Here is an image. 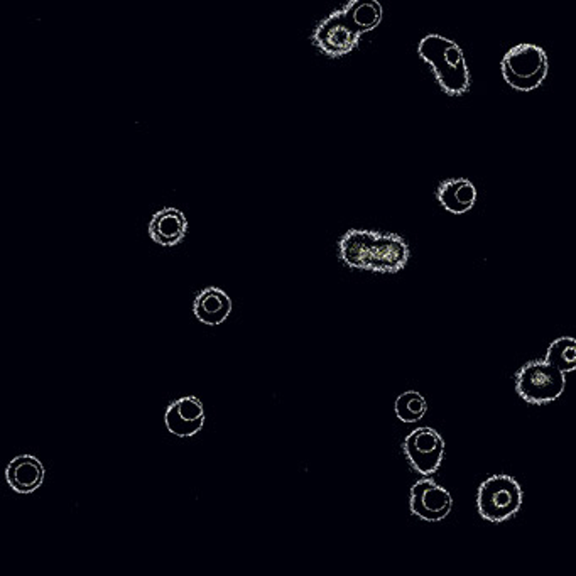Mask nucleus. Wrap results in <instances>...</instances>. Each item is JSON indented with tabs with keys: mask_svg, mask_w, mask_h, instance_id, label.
Segmentation results:
<instances>
[{
	"mask_svg": "<svg viewBox=\"0 0 576 576\" xmlns=\"http://www.w3.org/2000/svg\"><path fill=\"white\" fill-rule=\"evenodd\" d=\"M402 452L411 469L423 477H429L442 467L444 440L436 429L416 428L406 436L402 443Z\"/></svg>",
	"mask_w": 576,
	"mask_h": 576,
	"instance_id": "0eeeda50",
	"label": "nucleus"
},
{
	"mask_svg": "<svg viewBox=\"0 0 576 576\" xmlns=\"http://www.w3.org/2000/svg\"><path fill=\"white\" fill-rule=\"evenodd\" d=\"M502 77L507 85L519 92H533L543 85L550 71L546 51L531 42L510 48L500 61Z\"/></svg>",
	"mask_w": 576,
	"mask_h": 576,
	"instance_id": "7ed1b4c3",
	"label": "nucleus"
},
{
	"mask_svg": "<svg viewBox=\"0 0 576 576\" xmlns=\"http://www.w3.org/2000/svg\"><path fill=\"white\" fill-rule=\"evenodd\" d=\"M566 377L550 362L533 361L523 365L516 374V392L523 401L543 406L562 398Z\"/></svg>",
	"mask_w": 576,
	"mask_h": 576,
	"instance_id": "39448f33",
	"label": "nucleus"
},
{
	"mask_svg": "<svg viewBox=\"0 0 576 576\" xmlns=\"http://www.w3.org/2000/svg\"><path fill=\"white\" fill-rule=\"evenodd\" d=\"M479 198L477 188L467 178H452L436 189V200L446 212L463 215L470 212Z\"/></svg>",
	"mask_w": 576,
	"mask_h": 576,
	"instance_id": "ddd939ff",
	"label": "nucleus"
},
{
	"mask_svg": "<svg viewBox=\"0 0 576 576\" xmlns=\"http://www.w3.org/2000/svg\"><path fill=\"white\" fill-rule=\"evenodd\" d=\"M394 411L402 423L415 425L426 415L428 402L423 398V394L416 390H407V392H402L401 396L396 399Z\"/></svg>",
	"mask_w": 576,
	"mask_h": 576,
	"instance_id": "dca6fc26",
	"label": "nucleus"
},
{
	"mask_svg": "<svg viewBox=\"0 0 576 576\" xmlns=\"http://www.w3.org/2000/svg\"><path fill=\"white\" fill-rule=\"evenodd\" d=\"M409 245L398 233L376 230H347L338 241L340 261L357 270L396 274L409 261Z\"/></svg>",
	"mask_w": 576,
	"mask_h": 576,
	"instance_id": "f257e3e1",
	"label": "nucleus"
},
{
	"mask_svg": "<svg viewBox=\"0 0 576 576\" xmlns=\"http://www.w3.org/2000/svg\"><path fill=\"white\" fill-rule=\"evenodd\" d=\"M46 470L36 456L19 455L9 462L5 480L17 494H32L44 482Z\"/></svg>",
	"mask_w": 576,
	"mask_h": 576,
	"instance_id": "9b49d317",
	"label": "nucleus"
},
{
	"mask_svg": "<svg viewBox=\"0 0 576 576\" xmlns=\"http://www.w3.org/2000/svg\"><path fill=\"white\" fill-rule=\"evenodd\" d=\"M362 32L350 23L342 9L328 14L316 24L311 42L328 58H342L350 54L361 42Z\"/></svg>",
	"mask_w": 576,
	"mask_h": 576,
	"instance_id": "423d86ee",
	"label": "nucleus"
},
{
	"mask_svg": "<svg viewBox=\"0 0 576 576\" xmlns=\"http://www.w3.org/2000/svg\"><path fill=\"white\" fill-rule=\"evenodd\" d=\"M164 425L178 438H191L205 425V409L198 398L185 396L171 402L164 413Z\"/></svg>",
	"mask_w": 576,
	"mask_h": 576,
	"instance_id": "1a4fd4ad",
	"label": "nucleus"
},
{
	"mask_svg": "<svg viewBox=\"0 0 576 576\" xmlns=\"http://www.w3.org/2000/svg\"><path fill=\"white\" fill-rule=\"evenodd\" d=\"M546 362L562 370L563 374L575 372L576 370V338L573 336H562L556 338L546 352L544 357Z\"/></svg>",
	"mask_w": 576,
	"mask_h": 576,
	"instance_id": "2eb2a0df",
	"label": "nucleus"
},
{
	"mask_svg": "<svg viewBox=\"0 0 576 576\" xmlns=\"http://www.w3.org/2000/svg\"><path fill=\"white\" fill-rule=\"evenodd\" d=\"M523 500V489L514 477L494 475L479 487L477 509L489 523H506L521 510Z\"/></svg>",
	"mask_w": 576,
	"mask_h": 576,
	"instance_id": "20e7f679",
	"label": "nucleus"
},
{
	"mask_svg": "<svg viewBox=\"0 0 576 576\" xmlns=\"http://www.w3.org/2000/svg\"><path fill=\"white\" fill-rule=\"evenodd\" d=\"M193 313L203 325H222L232 313V299L222 288H203L193 299Z\"/></svg>",
	"mask_w": 576,
	"mask_h": 576,
	"instance_id": "f8f14e48",
	"label": "nucleus"
},
{
	"mask_svg": "<svg viewBox=\"0 0 576 576\" xmlns=\"http://www.w3.org/2000/svg\"><path fill=\"white\" fill-rule=\"evenodd\" d=\"M453 507L452 494L433 479L417 480L411 489L409 509L426 523H440Z\"/></svg>",
	"mask_w": 576,
	"mask_h": 576,
	"instance_id": "6e6552de",
	"label": "nucleus"
},
{
	"mask_svg": "<svg viewBox=\"0 0 576 576\" xmlns=\"http://www.w3.org/2000/svg\"><path fill=\"white\" fill-rule=\"evenodd\" d=\"M417 54L426 61L443 92L450 96L469 94L470 69L465 54L455 41L440 34H428L417 44Z\"/></svg>",
	"mask_w": 576,
	"mask_h": 576,
	"instance_id": "f03ea898",
	"label": "nucleus"
},
{
	"mask_svg": "<svg viewBox=\"0 0 576 576\" xmlns=\"http://www.w3.org/2000/svg\"><path fill=\"white\" fill-rule=\"evenodd\" d=\"M342 11L362 34L374 31L382 21V5L377 0H350Z\"/></svg>",
	"mask_w": 576,
	"mask_h": 576,
	"instance_id": "4468645a",
	"label": "nucleus"
},
{
	"mask_svg": "<svg viewBox=\"0 0 576 576\" xmlns=\"http://www.w3.org/2000/svg\"><path fill=\"white\" fill-rule=\"evenodd\" d=\"M188 218L175 206H166L151 216L148 233L151 241L162 247H175L187 237Z\"/></svg>",
	"mask_w": 576,
	"mask_h": 576,
	"instance_id": "9d476101",
	"label": "nucleus"
}]
</instances>
